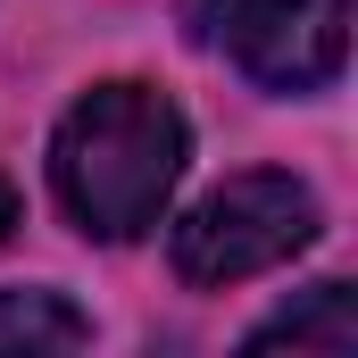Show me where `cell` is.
<instances>
[{
	"mask_svg": "<svg viewBox=\"0 0 358 358\" xmlns=\"http://www.w3.org/2000/svg\"><path fill=\"white\" fill-rule=\"evenodd\" d=\"M192 125L167 92L150 84H100L84 92L59 134H50V183L59 208L84 225L92 242H134L167 217V192L183 183Z\"/></svg>",
	"mask_w": 358,
	"mask_h": 358,
	"instance_id": "cell-1",
	"label": "cell"
},
{
	"mask_svg": "<svg viewBox=\"0 0 358 358\" xmlns=\"http://www.w3.org/2000/svg\"><path fill=\"white\" fill-rule=\"evenodd\" d=\"M325 234V208L300 176H275V167H250V176H225L192 217L176 225L167 259H176L183 283L200 292H225V283H250V275L300 259L308 242Z\"/></svg>",
	"mask_w": 358,
	"mask_h": 358,
	"instance_id": "cell-2",
	"label": "cell"
},
{
	"mask_svg": "<svg viewBox=\"0 0 358 358\" xmlns=\"http://www.w3.org/2000/svg\"><path fill=\"white\" fill-rule=\"evenodd\" d=\"M183 34L259 92H325L350 59V0H183Z\"/></svg>",
	"mask_w": 358,
	"mask_h": 358,
	"instance_id": "cell-3",
	"label": "cell"
},
{
	"mask_svg": "<svg viewBox=\"0 0 358 358\" xmlns=\"http://www.w3.org/2000/svg\"><path fill=\"white\" fill-rule=\"evenodd\" d=\"M92 317L59 292H0V350H84Z\"/></svg>",
	"mask_w": 358,
	"mask_h": 358,
	"instance_id": "cell-4",
	"label": "cell"
},
{
	"mask_svg": "<svg viewBox=\"0 0 358 358\" xmlns=\"http://www.w3.org/2000/svg\"><path fill=\"white\" fill-rule=\"evenodd\" d=\"M275 342H292V350H350L358 342L350 283H308L300 308H283V317H267V325L250 334V350H275Z\"/></svg>",
	"mask_w": 358,
	"mask_h": 358,
	"instance_id": "cell-5",
	"label": "cell"
},
{
	"mask_svg": "<svg viewBox=\"0 0 358 358\" xmlns=\"http://www.w3.org/2000/svg\"><path fill=\"white\" fill-rule=\"evenodd\" d=\"M8 225H17V192H8V176H0V242H8Z\"/></svg>",
	"mask_w": 358,
	"mask_h": 358,
	"instance_id": "cell-6",
	"label": "cell"
}]
</instances>
